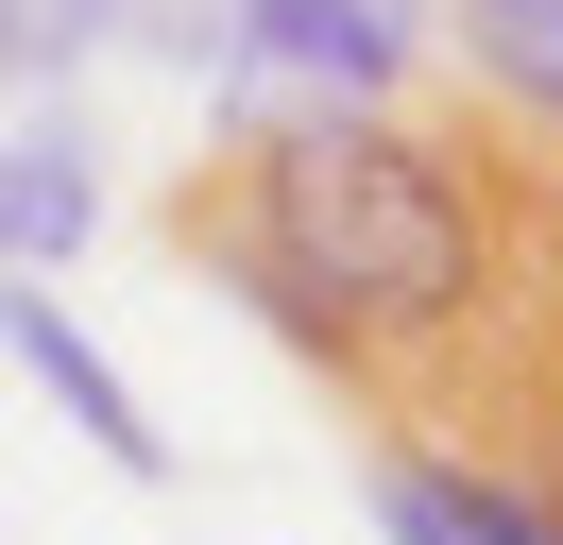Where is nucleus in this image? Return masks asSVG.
Instances as JSON below:
<instances>
[{"label": "nucleus", "mask_w": 563, "mask_h": 545, "mask_svg": "<svg viewBox=\"0 0 563 545\" xmlns=\"http://www.w3.org/2000/svg\"><path fill=\"white\" fill-rule=\"evenodd\" d=\"M358 494H376V545H563V511L461 443H358Z\"/></svg>", "instance_id": "20e7f679"}, {"label": "nucleus", "mask_w": 563, "mask_h": 545, "mask_svg": "<svg viewBox=\"0 0 563 545\" xmlns=\"http://www.w3.org/2000/svg\"><path fill=\"white\" fill-rule=\"evenodd\" d=\"M444 34H461V68H478L495 120H529V136L563 154V0H461Z\"/></svg>", "instance_id": "39448f33"}, {"label": "nucleus", "mask_w": 563, "mask_h": 545, "mask_svg": "<svg viewBox=\"0 0 563 545\" xmlns=\"http://www.w3.org/2000/svg\"><path fill=\"white\" fill-rule=\"evenodd\" d=\"M86 238H103V136H86L69 86H35L18 120H0V272H18V290H52Z\"/></svg>", "instance_id": "7ed1b4c3"}, {"label": "nucleus", "mask_w": 563, "mask_h": 545, "mask_svg": "<svg viewBox=\"0 0 563 545\" xmlns=\"http://www.w3.org/2000/svg\"><path fill=\"white\" fill-rule=\"evenodd\" d=\"M18 102H35V52H18V18H0V120H18Z\"/></svg>", "instance_id": "423d86ee"}, {"label": "nucleus", "mask_w": 563, "mask_h": 545, "mask_svg": "<svg viewBox=\"0 0 563 545\" xmlns=\"http://www.w3.org/2000/svg\"><path fill=\"white\" fill-rule=\"evenodd\" d=\"M0 358H18V375L52 392V409H69V443H86L103 477L172 494V426H154V409H137V375H120L103 341L69 324V290H18V272H0Z\"/></svg>", "instance_id": "f03ea898"}, {"label": "nucleus", "mask_w": 563, "mask_h": 545, "mask_svg": "<svg viewBox=\"0 0 563 545\" xmlns=\"http://www.w3.org/2000/svg\"><path fill=\"white\" fill-rule=\"evenodd\" d=\"M427 0H222V120L256 102H410Z\"/></svg>", "instance_id": "f257e3e1"}]
</instances>
